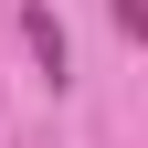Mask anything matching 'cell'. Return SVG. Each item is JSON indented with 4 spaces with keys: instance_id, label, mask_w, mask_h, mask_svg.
Masks as SVG:
<instances>
[{
    "instance_id": "cell-2",
    "label": "cell",
    "mask_w": 148,
    "mask_h": 148,
    "mask_svg": "<svg viewBox=\"0 0 148 148\" xmlns=\"http://www.w3.org/2000/svg\"><path fill=\"white\" fill-rule=\"evenodd\" d=\"M106 11H116V32H127V42H148V0H106Z\"/></svg>"
},
{
    "instance_id": "cell-1",
    "label": "cell",
    "mask_w": 148,
    "mask_h": 148,
    "mask_svg": "<svg viewBox=\"0 0 148 148\" xmlns=\"http://www.w3.org/2000/svg\"><path fill=\"white\" fill-rule=\"evenodd\" d=\"M21 42H32V64H42V85L74 74V42H64V11H53V0H21Z\"/></svg>"
}]
</instances>
